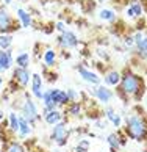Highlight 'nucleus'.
I'll return each instance as SVG.
<instances>
[{"instance_id":"f257e3e1","label":"nucleus","mask_w":147,"mask_h":152,"mask_svg":"<svg viewBox=\"0 0 147 152\" xmlns=\"http://www.w3.org/2000/svg\"><path fill=\"white\" fill-rule=\"evenodd\" d=\"M127 135L130 138L136 140V141H143L147 138V122L141 115H132L127 118Z\"/></svg>"},{"instance_id":"f03ea898","label":"nucleus","mask_w":147,"mask_h":152,"mask_svg":"<svg viewBox=\"0 0 147 152\" xmlns=\"http://www.w3.org/2000/svg\"><path fill=\"white\" fill-rule=\"evenodd\" d=\"M141 86H143V82H141V78L138 75L125 74V77H122V82H121V94L139 96Z\"/></svg>"},{"instance_id":"7ed1b4c3","label":"nucleus","mask_w":147,"mask_h":152,"mask_svg":"<svg viewBox=\"0 0 147 152\" xmlns=\"http://www.w3.org/2000/svg\"><path fill=\"white\" fill-rule=\"evenodd\" d=\"M20 113H22L20 116H24L31 127L35 126L39 119H41V115L38 113L36 104L33 102L31 99H25L24 100V104H22V107H20Z\"/></svg>"},{"instance_id":"20e7f679","label":"nucleus","mask_w":147,"mask_h":152,"mask_svg":"<svg viewBox=\"0 0 147 152\" xmlns=\"http://www.w3.org/2000/svg\"><path fill=\"white\" fill-rule=\"evenodd\" d=\"M67 138H69V127H67L66 121H61L58 124H55L52 129V133H50V140L55 141L58 146H64L67 143Z\"/></svg>"},{"instance_id":"39448f33","label":"nucleus","mask_w":147,"mask_h":152,"mask_svg":"<svg viewBox=\"0 0 147 152\" xmlns=\"http://www.w3.org/2000/svg\"><path fill=\"white\" fill-rule=\"evenodd\" d=\"M20 27L16 24L11 18V14L8 13L5 8H0V33H8L9 31H14V30H19Z\"/></svg>"},{"instance_id":"423d86ee","label":"nucleus","mask_w":147,"mask_h":152,"mask_svg":"<svg viewBox=\"0 0 147 152\" xmlns=\"http://www.w3.org/2000/svg\"><path fill=\"white\" fill-rule=\"evenodd\" d=\"M13 82H16L20 88H25L31 82V72L28 67H14L13 71Z\"/></svg>"},{"instance_id":"0eeeda50","label":"nucleus","mask_w":147,"mask_h":152,"mask_svg":"<svg viewBox=\"0 0 147 152\" xmlns=\"http://www.w3.org/2000/svg\"><path fill=\"white\" fill-rule=\"evenodd\" d=\"M58 44L64 49H74V47L78 46V38L74 31L66 30V31L61 33V36L58 38Z\"/></svg>"},{"instance_id":"6e6552de","label":"nucleus","mask_w":147,"mask_h":152,"mask_svg":"<svg viewBox=\"0 0 147 152\" xmlns=\"http://www.w3.org/2000/svg\"><path fill=\"white\" fill-rule=\"evenodd\" d=\"M31 94L41 100L44 94V80L41 74H31Z\"/></svg>"},{"instance_id":"1a4fd4ad","label":"nucleus","mask_w":147,"mask_h":152,"mask_svg":"<svg viewBox=\"0 0 147 152\" xmlns=\"http://www.w3.org/2000/svg\"><path fill=\"white\" fill-rule=\"evenodd\" d=\"M50 96H52V100L56 105V108H58V107H66L69 104V97H67L66 91H63V89H58V88L50 89Z\"/></svg>"},{"instance_id":"9d476101","label":"nucleus","mask_w":147,"mask_h":152,"mask_svg":"<svg viewBox=\"0 0 147 152\" xmlns=\"http://www.w3.org/2000/svg\"><path fill=\"white\" fill-rule=\"evenodd\" d=\"M77 71H78V74H80V77L83 78L84 82L91 83V85H99V83H100V77H99L97 74H95V72L89 71L88 67H84V66H78V67H77Z\"/></svg>"},{"instance_id":"9b49d317","label":"nucleus","mask_w":147,"mask_h":152,"mask_svg":"<svg viewBox=\"0 0 147 152\" xmlns=\"http://www.w3.org/2000/svg\"><path fill=\"white\" fill-rule=\"evenodd\" d=\"M92 96H95L100 102L106 104V102H110V100H111L113 93L110 91L108 88H105V86H97L95 89H92Z\"/></svg>"},{"instance_id":"f8f14e48","label":"nucleus","mask_w":147,"mask_h":152,"mask_svg":"<svg viewBox=\"0 0 147 152\" xmlns=\"http://www.w3.org/2000/svg\"><path fill=\"white\" fill-rule=\"evenodd\" d=\"M31 130H33V127L30 126V124H28V121L25 119L24 116H20V115H19V130H17L19 138H20V140L27 138L28 135L31 133Z\"/></svg>"},{"instance_id":"ddd939ff","label":"nucleus","mask_w":147,"mask_h":152,"mask_svg":"<svg viewBox=\"0 0 147 152\" xmlns=\"http://www.w3.org/2000/svg\"><path fill=\"white\" fill-rule=\"evenodd\" d=\"M44 121H46L49 126H55V124L63 121V113H61L58 108H55V110H52V111H49V113L44 115Z\"/></svg>"},{"instance_id":"4468645a","label":"nucleus","mask_w":147,"mask_h":152,"mask_svg":"<svg viewBox=\"0 0 147 152\" xmlns=\"http://www.w3.org/2000/svg\"><path fill=\"white\" fill-rule=\"evenodd\" d=\"M13 53H11V50H0V66H2L3 71L9 69L11 66H13Z\"/></svg>"},{"instance_id":"2eb2a0df","label":"nucleus","mask_w":147,"mask_h":152,"mask_svg":"<svg viewBox=\"0 0 147 152\" xmlns=\"http://www.w3.org/2000/svg\"><path fill=\"white\" fill-rule=\"evenodd\" d=\"M17 18H19L20 25L24 27V28H28V27H31V24H33L31 16L28 14L24 8H17Z\"/></svg>"},{"instance_id":"dca6fc26","label":"nucleus","mask_w":147,"mask_h":152,"mask_svg":"<svg viewBox=\"0 0 147 152\" xmlns=\"http://www.w3.org/2000/svg\"><path fill=\"white\" fill-rule=\"evenodd\" d=\"M42 60H44V63H46L47 67H53L56 63V52L53 49H47L42 55Z\"/></svg>"},{"instance_id":"f3484780","label":"nucleus","mask_w":147,"mask_h":152,"mask_svg":"<svg viewBox=\"0 0 147 152\" xmlns=\"http://www.w3.org/2000/svg\"><path fill=\"white\" fill-rule=\"evenodd\" d=\"M8 129L13 133H17V130H19V115L14 113V111H11L8 116Z\"/></svg>"},{"instance_id":"a211bd4d","label":"nucleus","mask_w":147,"mask_h":152,"mask_svg":"<svg viewBox=\"0 0 147 152\" xmlns=\"http://www.w3.org/2000/svg\"><path fill=\"white\" fill-rule=\"evenodd\" d=\"M105 83L106 85H110V86H116L117 83L121 82V75H119V72L117 71H111V72H108V74L105 75Z\"/></svg>"},{"instance_id":"6ab92c4d","label":"nucleus","mask_w":147,"mask_h":152,"mask_svg":"<svg viewBox=\"0 0 147 152\" xmlns=\"http://www.w3.org/2000/svg\"><path fill=\"white\" fill-rule=\"evenodd\" d=\"M105 116H106V119H108V121H111L113 124H114V127H121V122H122L121 116L117 115L113 108H106L105 110Z\"/></svg>"},{"instance_id":"aec40b11","label":"nucleus","mask_w":147,"mask_h":152,"mask_svg":"<svg viewBox=\"0 0 147 152\" xmlns=\"http://www.w3.org/2000/svg\"><path fill=\"white\" fill-rule=\"evenodd\" d=\"M30 61H31V57H30L28 52H22L16 57V64H17L19 67H28Z\"/></svg>"},{"instance_id":"412c9836","label":"nucleus","mask_w":147,"mask_h":152,"mask_svg":"<svg viewBox=\"0 0 147 152\" xmlns=\"http://www.w3.org/2000/svg\"><path fill=\"white\" fill-rule=\"evenodd\" d=\"M13 44V36L8 33H0V50H9Z\"/></svg>"},{"instance_id":"4be33fe9","label":"nucleus","mask_w":147,"mask_h":152,"mask_svg":"<svg viewBox=\"0 0 147 152\" xmlns=\"http://www.w3.org/2000/svg\"><path fill=\"white\" fill-rule=\"evenodd\" d=\"M66 110L71 116H78L80 111H82V104L80 102H69L67 107H66Z\"/></svg>"},{"instance_id":"5701e85b","label":"nucleus","mask_w":147,"mask_h":152,"mask_svg":"<svg viewBox=\"0 0 147 152\" xmlns=\"http://www.w3.org/2000/svg\"><path fill=\"white\" fill-rule=\"evenodd\" d=\"M106 141H108L110 148H111L113 151H116V149H119V148H121V141H119V137H117L116 133H111V135H108V138H106Z\"/></svg>"},{"instance_id":"b1692460","label":"nucleus","mask_w":147,"mask_h":152,"mask_svg":"<svg viewBox=\"0 0 147 152\" xmlns=\"http://www.w3.org/2000/svg\"><path fill=\"white\" fill-rule=\"evenodd\" d=\"M135 42L138 44V47L141 52H147V38H143L141 33H136V36H135Z\"/></svg>"},{"instance_id":"393cba45","label":"nucleus","mask_w":147,"mask_h":152,"mask_svg":"<svg viewBox=\"0 0 147 152\" xmlns=\"http://www.w3.org/2000/svg\"><path fill=\"white\" fill-rule=\"evenodd\" d=\"M5 152H25V149H24V146L17 141H9Z\"/></svg>"},{"instance_id":"a878e982","label":"nucleus","mask_w":147,"mask_h":152,"mask_svg":"<svg viewBox=\"0 0 147 152\" xmlns=\"http://www.w3.org/2000/svg\"><path fill=\"white\" fill-rule=\"evenodd\" d=\"M127 14L130 18H135V16H141L143 14V8H141L139 3H133L130 8H127Z\"/></svg>"},{"instance_id":"bb28decb","label":"nucleus","mask_w":147,"mask_h":152,"mask_svg":"<svg viewBox=\"0 0 147 152\" xmlns=\"http://www.w3.org/2000/svg\"><path fill=\"white\" fill-rule=\"evenodd\" d=\"M88 149H89V141L88 140H80L78 144L75 146V149H74V152H88Z\"/></svg>"},{"instance_id":"cd10ccee","label":"nucleus","mask_w":147,"mask_h":152,"mask_svg":"<svg viewBox=\"0 0 147 152\" xmlns=\"http://www.w3.org/2000/svg\"><path fill=\"white\" fill-rule=\"evenodd\" d=\"M66 94H67V97H69V102H78V97H80V93H77L75 89H66Z\"/></svg>"},{"instance_id":"c85d7f7f","label":"nucleus","mask_w":147,"mask_h":152,"mask_svg":"<svg viewBox=\"0 0 147 152\" xmlns=\"http://www.w3.org/2000/svg\"><path fill=\"white\" fill-rule=\"evenodd\" d=\"M99 16H100V19H103V20H114V13H113L111 10H102Z\"/></svg>"},{"instance_id":"c756f323","label":"nucleus","mask_w":147,"mask_h":152,"mask_svg":"<svg viewBox=\"0 0 147 152\" xmlns=\"http://www.w3.org/2000/svg\"><path fill=\"white\" fill-rule=\"evenodd\" d=\"M55 28L58 30V31H61V33H63V31H66V27H64V24H63V22H56Z\"/></svg>"},{"instance_id":"7c9ffc66","label":"nucleus","mask_w":147,"mask_h":152,"mask_svg":"<svg viewBox=\"0 0 147 152\" xmlns=\"http://www.w3.org/2000/svg\"><path fill=\"white\" fill-rule=\"evenodd\" d=\"M105 126H106L105 121H103V122H102V121H97V127H99V129H105Z\"/></svg>"},{"instance_id":"2f4dec72","label":"nucleus","mask_w":147,"mask_h":152,"mask_svg":"<svg viewBox=\"0 0 147 152\" xmlns=\"http://www.w3.org/2000/svg\"><path fill=\"white\" fill-rule=\"evenodd\" d=\"M3 138H5V132H3V129L0 127V143H3Z\"/></svg>"},{"instance_id":"473e14b6","label":"nucleus","mask_w":147,"mask_h":152,"mask_svg":"<svg viewBox=\"0 0 147 152\" xmlns=\"http://www.w3.org/2000/svg\"><path fill=\"white\" fill-rule=\"evenodd\" d=\"M125 44H127V46H132V44H133V38H127L125 39Z\"/></svg>"},{"instance_id":"72a5a7b5","label":"nucleus","mask_w":147,"mask_h":152,"mask_svg":"<svg viewBox=\"0 0 147 152\" xmlns=\"http://www.w3.org/2000/svg\"><path fill=\"white\" fill-rule=\"evenodd\" d=\"M3 118H5V113H3V110L0 108V121H3Z\"/></svg>"},{"instance_id":"f704fd0d","label":"nucleus","mask_w":147,"mask_h":152,"mask_svg":"<svg viewBox=\"0 0 147 152\" xmlns=\"http://www.w3.org/2000/svg\"><path fill=\"white\" fill-rule=\"evenodd\" d=\"M2 86H3V77H0V89H2Z\"/></svg>"},{"instance_id":"c9c22d12","label":"nucleus","mask_w":147,"mask_h":152,"mask_svg":"<svg viewBox=\"0 0 147 152\" xmlns=\"http://www.w3.org/2000/svg\"><path fill=\"white\" fill-rule=\"evenodd\" d=\"M3 2H5V3H11V0H3Z\"/></svg>"},{"instance_id":"e433bc0d","label":"nucleus","mask_w":147,"mask_h":152,"mask_svg":"<svg viewBox=\"0 0 147 152\" xmlns=\"http://www.w3.org/2000/svg\"><path fill=\"white\" fill-rule=\"evenodd\" d=\"M2 72H5V71L2 69V66H0V74H2Z\"/></svg>"},{"instance_id":"4c0bfd02","label":"nucleus","mask_w":147,"mask_h":152,"mask_svg":"<svg viewBox=\"0 0 147 152\" xmlns=\"http://www.w3.org/2000/svg\"><path fill=\"white\" fill-rule=\"evenodd\" d=\"M53 152H60V151H53Z\"/></svg>"}]
</instances>
